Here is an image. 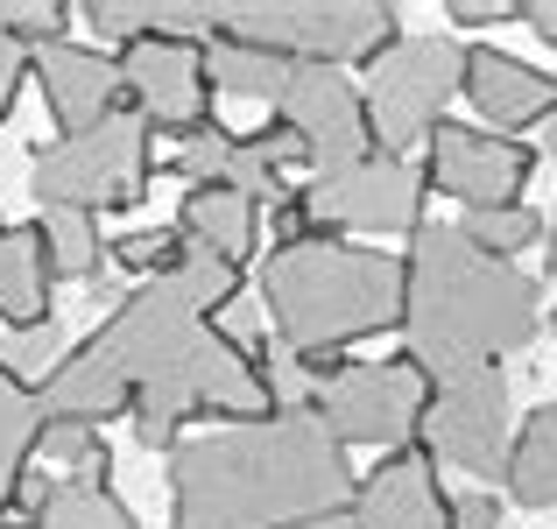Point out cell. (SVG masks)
<instances>
[{"instance_id":"obj_1","label":"cell","mask_w":557,"mask_h":529,"mask_svg":"<svg viewBox=\"0 0 557 529\" xmlns=\"http://www.w3.org/2000/svg\"><path fill=\"white\" fill-rule=\"evenodd\" d=\"M85 346L121 381L141 452H177L190 417H226V423L269 417L261 360H247V353L219 332V318L205 311L184 283H170V275L135 283L127 304L107 311V325Z\"/></svg>"},{"instance_id":"obj_2","label":"cell","mask_w":557,"mask_h":529,"mask_svg":"<svg viewBox=\"0 0 557 529\" xmlns=\"http://www.w3.org/2000/svg\"><path fill=\"white\" fill-rule=\"evenodd\" d=\"M354 480L318 409L212 423L170 452V529H297L354 508Z\"/></svg>"},{"instance_id":"obj_3","label":"cell","mask_w":557,"mask_h":529,"mask_svg":"<svg viewBox=\"0 0 557 529\" xmlns=\"http://www.w3.org/2000/svg\"><path fill=\"white\" fill-rule=\"evenodd\" d=\"M403 269H409L403 340H409V360H423L431 374L494 367L502 353H522L544 332V283L522 275L516 261L480 255L459 226L423 219L409 233Z\"/></svg>"},{"instance_id":"obj_4","label":"cell","mask_w":557,"mask_h":529,"mask_svg":"<svg viewBox=\"0 0 557 529\" xmlns=\"http://www.w3.org/2000/svg\"><path fill=\"white\" fill-rule=\"evenodd\" d=\"M409 269L388 247H346L339 233L261 261V311L283 353H339L374 332H403Z\"/></svg>"},{"instance_id":"obj_5","label":"cell","mask_w":557,"mask_h":529,"mask_svg":"<svg viewBox=\"0 0 557 529\" xmlns=\"http://www.w3.org/2000/svg\"><path fill=\"white\" fill-rule=\"evenodd\" d=\"M395 0H219V36L261 42L289 64H374L403 42Z\"/></svg>"},{"instance_id":"obj_6","label":"cell","mask_w":557,"mask_h":529,"mask_svg":"<svg viewBox=\"0 0 557 529\" xmlns=\"http://www.w3.org/2000/svg\"><path fill=\"white\" fill-rule=\"evenodd\" d=\"M156 176V135L135 107L107 113L85 135H57L50 149L28 156V190H36L42 212L71 205V212H127V205L149 198Z\"/></svg>"},{"instance_id":"obj_7","label":"cell","mask_w":557,"mask_h":529,"mask_svg":"<svg viewBox=\"0 0 557 529\" xmlns=\"http://www.w3.org/2000/svg\"><path fill=\"white\" fill-rule=\"evenodd\" d=\"M451 93H466V42L451 36H403L395 50H381L360 78L368 99V127L381 156H403L417 142H431L445 127Z\"/></svg>"},{"instance_id":"obj_8","label":"cell","mask_w":557,"mask_h":529,"mask_svg":"<svg viewBox=\"0 0 557 529\" xmlns=\"http://www.w3.org/2000/svg\"><path fill=\"white\" fill-rule=\"evenodd\" d=\"M437 374L409 353L395 360H346L339 374L318 389V417L339 445H374V452H403L423 438V409H431Z\"/></svg>"},{"instance_id":"obj_9","label":"cell","mask_w":557,"mask_h":529,"mask_svg":"<svg viewBox=\"0 0 557 529\" xmlns=\"http://www.w3.org/2000/svg\"><path fill=\"white\" fill-rule=\"evenodd\" d=\"M508 381L502 367H459V374H437L431 409H423V452L451 459L459 473L502 480L508 473Z\"/></svg>"},{"instance_id":"obj_10","label":"cell","mask_w":557,"mask_h":529,"mask_svg":"<svg viewBox=\"0 0 557 529\" xmlns=\"http://www.w3.org/2000/svg\"><path fill=\"white\" fill-rule=\"evenodd\" d=\"M121 57V85L127 107L149 121V135H205L212 127V78H205V42L177 36H141Z\"/></svg>"},{"instance_id":"obj_11","label":"cell","mask_w":557,"mask_h":529,"mask_svg":"<svg viewBox=\"0 0 557 529\" xmlns=\"http://www.w3.org/2000/svg\"><path fill=\"white\" fill-rule=\"evenodd\" d=\"M275 121L304 142V163L318 176L374 156V127H368V99L346 71L332 64H297L289 71V93L275 99Z\"/></svg>"},{"instance_id":"obj_12","label":"cell","mask_w":557,"mask_h":529,"mask_svg":"<svg viewBox=\"0 0 557 529\" xmlns=\"http://www.w3.org/2000/svg\"><path fill=\"white\" fill-rule=\"evenodd\" d=\"M311 212L325 233H417L423 226V170H409L403 156H360V163L318 176Z\"/></svg>"},{"instance_id":"obj_13","label":"cell","mask_w":557,"mask_h":529,"mask_svg":"<svg viewBox=\"0 0 557 529\" xmlns=\"http://www.w3.org/2000/svg\"><path fill=\"white\" fill-rule=\"evenodd\" d=\"M423 184H437L445 198H459L466 212H487V205H522V184L536 170V149L516 135H494V127H466L445 121L423 142Z\"/></svg>"},{"instance_id":"obj_14","label":"cell","mask_w":557,"mask_h":529,"mask_svg":"<svg viewBox=\"0 0 557 529\" xmlns=\"http://www.w3.org/2000/svg\"><path fill=\"white\" fill-rule=\"evenodd\" d=\"M445 502L437 488V459L423 445L381 452L368 473L354 480V522L360 529H445Z\"/></svg>"},{"instance_id":"obj_15","label":"cell","mask_w":557,"mask_h":529,"mask_svg":"<svg viewBox=\"0 0 557 529\" xmlns=\"http://www.w3.org/2000/svg\"><path fill=\"white\" fill-rule=\"evenodd\" d=\"M36 85H42V99H50L57 135H85V127H99L107 113L127 107L121 57L85 50V42H50V50H36Z\"/></svg>"},{"instance_id":"obj_16","label":"cell","mask_w":557,"mask_h":529,"mask_svg":"<svg viewBox=\"0 0 557 529\" xmlns=\"http://www.w3.org/2000/svg\"><path fill=\"white\" fill-rule=\"evenodd\" d=\"M466 99H473L502 135H516V127H536V121L557 113V78L536 71V64H522V57H508V50H494V42H473V50H466Z\"/></svg>"},{"instance_id":"obj_17","label":"cell","mask_w":557,"mask_h":529,"mask_svg":"<svg viewBox=\"0 0 557 529\" xmlns=\"http://www.w3.org/2000/svg\"><path fill=\"white\" fill-rule=\"evenodd\" d=\"M50 290H57V269H50L42 219H28V226H0V325H8V332L50 325V318H57Z\"/></svg>"},{"instance_id":"obj_18","label":"cell","mask_w":557,"mask_h":529,"mask_svg":"<svg viewBox=\"0 0 557 529\" xmlns=\"http://www.w3.org/2000/svg\"><path fill=\"white\" fill-rule=\"evenodd\" d=\"M289 57L261 50V42H240V36H205V78H212V93L226 99H247V107H275V99L289 93Z\"/></svg>"},{"instance_id":"obj_19","label":"cell","mask_w":557,"mask_h":529,"mask_svg":"<svg viewBox=\"0 0 557 529\" xmlns=\"http://www.w3.org/2000/svg\"><path fill=\"white\" fill-rule=\"evenodd\" d=\"M177 226L198 247H212V255H226L233 269H240V261L255 255V241H261V205H247L240 190H226V184H198V190H184Z\"/></svg>"},{"instance_id":"obj_20","label":"cell","mask_w":557,"mask_h":529,"mask_svg":"<svg viewBox=\"0 0 557 529\" xmlns=\"http://www.w3.org/2000/svg\"><path fill=\"white\" fill-rule=\"evenodd\" d=\"M516 508H557V395L544 409H530L508 445V473H502Z\"/></svg>"},{"instance_id":"obj_21","label":"cell","mask_w":557,"mask_h":529,"mask_svg":"<svg viewBox=\"0 0 557 529\" xmlns=\"http://www.w3.org/2000/svg\"><path fill=\"white\" fill-rule=\"evenodd\" d=\"M42 423H50L42 395L28 389L22 374H8V360H0V522L14 516V480H22L28 459H36Z\"/></svg>"},{"instance_id":"obj_22","label":"cell","mask_w":557,"mask_h":529,"mask_svg":"<svg viewBox=\"0 0 557 529\" xmlns=\"http://www.w3.org/2000/svg\"><path fill=\"white\" fill-rule=\"evenodd\" d=\"M113 466H92V473H64L50 494V508L36 516V529H141L135 508L113 494Z\"/></svg>"},{"instance_id":"obj_23","label":"cell","mask_w":557,"mask_h":529,"mask_svg":"<svg viewBox=\"0 0 557 529\" xmlns=\"http://www.w3.org/2000/svg\"><path fill=\"white\" fill-rule=\"evenodd\" d=\"M42 241H50V269L57 283H99L107 275V241H99V219L92 212H42Z\"/></svg>"},{"instance_id":"obj_24","label":"cell","mask_w":557,"mask_h":529,"mask_svg":"<svg viewBox=\"0 0 557 529\" xmlns=\"http://www.w3.org/2000/svg\"><path fill=\"white\" fill-rule=\"evenodd\" d=\"M459 233L480 247V255L516 261L522 247L544 241V212H536V205H487V212H466V219H459Z\"/></svg>"},{"instance_id":"obj_25","label":"cell","mask_w":557,"mask_h":529,"mask_svg":"<svg viewBox=\"0 0 557 529\" xmlns=\"http://www.w3.org/2000/svg\"><path fill=\"white\" fill-rule=\"evenodd\" d=\"M36 459L64 466V473H92V466H113V452H107V431H99V423L50 417V423H42V438H36Z\"/></svg>"},{"instance_id":"obj_26","label":"cell","mask_w":557,"mask_h":529,"mask_svg":"<svg viewBox=\"0 0 557 529\" xmlns=\"http://www.w3.org/2000/svg\"><path fill=\"white\" fill-rule=\"evenodd\" d=\"M64 353H71V340H64V325H28V332H8V353H0V360H8V374H22L28 389H42V381L57 374V367H64Z\"/></svg>"},{"instance_id":"obj_27","label":"cell","mask_w":557,"mask_h":529,"mask_svg":"<svg viewBox=\"0 0 557 529\" xmlns=\"http://www.w3.org/2000/svg\"><path fill=\"white\" fill-rule=\"evenodd\" d=\"M177 255H184V226H149V233H127V241L107 247L113 269H135L141 283L170 275V269H177Z\"/></svg>"},{"instance_id":"obj_28","label":"cell","mask_w":557,"mask_h":529,"mask_svg":"<svg viewBox=\"0 0 557 529\" xmlns=\"http://www.w3.org/2000/svg\"><path fill=\"white\" fill-rule=\"evenodd\" d=\"M0 28L36 57V50H50V42H64L71 8H64V0H0Z\"/></svg>"},{"instance_id":"obj_29","label":"cell","mask_w":557,"mask_h":529,"mask_svg":"<svg viewBox=\"0 0 557 529\" xmlns=\"http://www.w3.org/2000/svg\"><path fill=\"white\" fill-rule=\"evenodd\" d=\"M226 156H233V127H219V121H212L205 135H190V142H184V149H177V163H170V170H177L184 184L198 190V184H219Z\"/></svg>"},{"instance_id":"obj_30","label":"cell","mask_w":557,"mask_h":529,"mask_svg":"<svg viewBox=\"0 0 557 529\" xmlns=\"http://www.w3.org/2000/svg\"><path fill=\"white\" fill-rule=\"evenodd\" d=\"M22 78H36V57L0 28V121H14V107H22Z\"/></svg>"},{"instance_id":"obj_31","label":"cell","mask_w":557,"mask_h":529,"mask_svg":"<svg viewBox=\"0 0 557 529\" xmlns=\"http://www.w3.org/2000/svg\"><path fill=\"white\" fill-rule=\"evenodd\" d=\"M445 529H502V494L487 488H466L445 502Z\"/></svg>"},{"instance_id":"obj_32","label":"cell","mask_w":557,"mask_h":529,"mask_svg":"<svg viewBox=\"0 0 557 529\" xmlns=\"http://www.w3.org/2000/svg\"><path fill=\"white\" fill-rule=\"evenodd\" d=\"M445 22L487 28V22H522V0H445Z\"/></svg>"},{"instance_id":"obj_33","label":"cell","mask_w":557,"mask_h":529,"mask_svg":"<svg viewBox=\"0 0 557 529\" xmlns=\"http://www.w3.org/2000/svg\"><path fill=\"white\" fill-rule=\"evenodd\" d=\"M522 22H530L536 36H544L550 50H557V0H522Z\"/></svg>"},{"instance_id":"obj_34","label":"cell","mask_w":557,"mask_h":529,"mask_svg":"<svg viewBox=\"0 0 557 529\" xmlns=\"http://www.w3.org/2000/svg\"><path fill=\"white\" fill-rule=\"evenodd\" d=\"M544 269H550V283H557V219L544 226Z\"/></svg>"},{"instance_id":"obj_35","label":"cell","mask_w":557,"mask_h":529,"mask_svg":"<svg viewBox=\"0 0 557 529\" xmlns=\"http://www.w3.org/2000/svg\"><path fill=\"white\" fill-rule=\"evenodd\" d=\"M544 142H550V156H557V113H550V121H544Z\"/></svg>"},{"instance_id":"obj_36","label":"cell","mask_w":557,"mask_h":529,"mask_svg":"<svg viewBox=\"0 0 557 529\" xmlns=\"http://www.w3.org/2000/svg\"><path fill=\"white\" fill-rule=\"evenodd\" d=\"M0 529H36V522H22V516H8V522H0Z\"/></svg>"},{"instance_id":"obj_37","label":"cell","mask_w":557,"mask_h":529,"mask_svg":"<svg viewBox=\"0 0 557 529\" xmlns=\"http://www.w3.org/2000/svg\"><path fill=\"white\" fill-rule=\"evenodd\" d=\"M550 332H557V318H550Z\"/></svg>"},{"instance_id":"obj_38","label":"cell","mask_w":557,"mask_h":529,"mask_svg":"<svg viewBox=\"0 0 557 529\" xmlns=\"http://www.w3.org/2000/svg\"><path fill=\"white\" fill-rule=\"evenodd\" d=\"M0 226H8V219H0Z\"/></svg>"}]
</instances>
